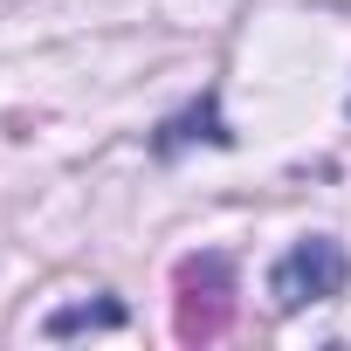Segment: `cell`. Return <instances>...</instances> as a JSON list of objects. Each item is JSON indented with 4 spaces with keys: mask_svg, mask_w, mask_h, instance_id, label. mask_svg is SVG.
I'll use <instances>...</instances> for the list:
<instances>
[{
    "mask_svg": "<svg viewBox=\"0 0 351 351\" xmlns=\"http://www.w3.org/2000/svg\"><path fill=\"white\" fill-rule=\"evenodd\" d=\"M344 282H351V255L330 241V234H310V241H296L276 269H269V296H276V310H303V303H330V296H344Z\"/></svg>",
    "mask_w": 351,
    "mask_h": 351,
    "instance_id": "cell-1",
    "label": "cell"
},
{
    "mask_svg": "<svg viewBox=\"0 0 351 351\" xmlns=\"http://www.w3.org/2000/svg\"><path fill=\"white\" fill-rule=\"evenodd\" d=\"M228 255L180 262V337H214L228 324Z\"/></svg>",
    "mask_w": 351,
    "mask_h": 351,
    "instance_id": "cell-2",
    "label": "cell"
},
{
    "mask_svg": "<svg viewBox=\"0 0 351 351\" xmlns=\"http://www.w3.org/2000/svg\"><path fill=\"white\" fill-rule=\"evenodd\" d=\"M186 138H207V145H228V131H221V117H214V97H207L200 110H186V117H172V124H165V138H158V152H180Z\"/></svg>",
    "mask_w": 351,
    "mask_h": 351,
    "instance_id": "cell-3",
    "label": "cell"
},
{
    "mask_svg": "<svg viewBox=\"0 0 351 351\" xmlns=\"http://www.w3.org/2000/svg\"><path fill=\"white\" fill-rule=\"evenodd\" d=\"M117 330L124 324V303H83V310H56L49 317V337H69V330Z\"/></svg>",
    "mask_w": 351,
    "mask_h": 351,
    "instance_id": "cell-4",
    "label": "cell"
}]
</instances>
